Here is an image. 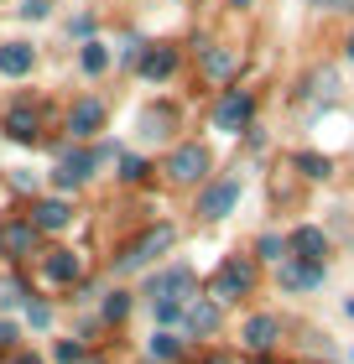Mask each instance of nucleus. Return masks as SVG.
I'll list each match as a JSON object with an SVG mask.
<instances>
[{"label":"nucleus","mask_w":354,"mask_h":364,"mask_svg":"<svg viewBox=\"0 0 354 364\" xmlns=\"http://www.w3.org/2000/svg\"><path fill=\"white\" fill-rule=\"evenodd\" d=\"M26 323L31 328H47V323H53V312H47L42 302H26Z\"/></svg>","instance_id":"cd10ccee"},{"label":"nucleus","mask_w":354,"mask_h":364,"mask_svg":"<svg viewBox=\"0 0 354 364\" xmlns=\"http://www.w3.org/2000/svg\"><path fill=\"white\" fill-rule=\"evenodd\" d=\"M286 250H297V260H318V266H323V255H328V240H323V229L302 224L297 235L286 240Z\"/></svg>","instance_id":"1a4fd4ad"},{"label":"nucleus","mask_w":354,"mask_h":364,"mask_svg":"<svg viewBox=\"0 0 354 364\" xmlns=\"http://www.w3.org/2000/svg\"><path fill=\"white\" fill-rule=\"evenodd\" d=\"M177 354V338L172 333H157V338H151V359H172Z\"/></svg>","instance_id":"b1692460"},{"label":"nucleus","mask_w":354,"mask_h":364,"mask_svg":"<svg viewBox=\"0 0 354 364\" xmlns=\"http://www.w3.org/2000/svg\"><path fill=\"white\" fill-rule=\"evenodd\" d=\"M182 323H188L193 333H214L219 328V302H188L182 307Z\"/></svg>","instance_id":"dca6fc26"},{"label":"nucleus","mask_w":354,"mask_h":364,"mask_svg":"<svg viewBox=\"0 0 354 364\" xmlns=\"http://www.w3.org/2000/svg\"><path fill=\"white\" fill-rule=\"evenodd\" d=\"M78 276H83V260L73 250H53V255H47V281L68 287V281H78Z\"/></svg>","instance_id":"f8f14e48"},{"label":"nucleus","mask_w":354,"mask_h":364,"mask_svg":"<svg viewBox=\"0 0 354 364\" xmlns=\"http://www.w3.org/2000/svg\"><path fill=\"white\" fill-rule=\"evenodd\" d=\"M204 364H229V359H224V354H214V359H204Z\"/></svg>","instance_id":"f704fd0d"},{"label":"nucleus","mask_w":354,"mask_h":364,"mask_svg":"<svg viewBox=\"0 0 354 364\" xmlns=\"http://www.w3.org/2000/svg\"><path fill=\"white\" fill-rule=\"evenodd\" d=\"M99 125H105V105H99V99H78V105L68 109V130H73V141L94 136Z\"/></svg>","instance_id":"6e6552de"},{"label":"nucleus","mask_w":354,"mask_h":364,"mask_svg":"<svg viewBox=\"0 0 354 364\" xmlns=\"http://www.w3.org/2000/svg\"><path fill=\"white\" fill-rule=\"evenodd\" d=\"M120 177H125V182H141V177H146V161H141V156H120Z\"/></svg>","instance_id":"393cba45"},{"label":"nucleus","mask_w":354,"mask_h":364,"mask_svg":"<svg viewBox=\"0 0 354 364\" xmlns=\"http://www.w3.org/2000/svg\"><path fill=\"white\" fill-rule=\"evenodd\" d=\"M68 219H73V213H68V203H63V198H47V203L31 208V224H37V229H63Z\"/></svg>","instance_id":"f3484780"},{"label":"nucleus","mask_w":354,"mask_h":364,"mask_svg":"<svg viewBox=\"0 0 354 364\" xmlns=\"http://www.w3.org/2000/svg\"><path fill=\"white\" fill-rule=\"evenodd\" d=\"M276 333H281V323H276V318H266V312L245 323V343H250L256 354H266V349H271V343H276Z\"/></svg>","instance_id":"ddd939ff"},{"label":"nucleus","mask_w":354,"mask_h":364,"mask_svg":"<svg viewBox=\"0 0 354 364\" xmlns=\"http://www.w3.org/2000/svg\"><path fill=\"white\" fill-rule=\"evenodd\" d=\"M318 281H323V266H318V260H286L281 266V287H292V291H308Z\"/></svg>","instance_id":"9b49d317"},{"label":"nucleus","mask_w":354,"mask_h":364,"mask_svg":"<svg viewBox=\"0 0 354 364\" xmlns=\"http://www.w3.org/2000/svg\"><path fill=\"white\" fill-rule=\"evenodd\" d=\"M261 260H286V240L266 235V240H261Z\"/></svg>","instance_id":"a878e982"},{"label":"nucleus","mask_w":354,"mask_h":364,"mask_svg":"<svg viewBox=\"0 0 354 364\" xmlns=\"http://www.w3.org/2000/svg\"><path fill=\"white\" fill-rule=\"evenodd\" d=\"M0 73H11V78L31 73V47L26 42H6V47H0Z\"/></svg>","instance_id":"a211bd4d"},{"label":"nucleus","mask_w":354,"mask_h":364,"mask_svg":"<svg viewBox=\"0 0 354 364\" xmlns=\"http://www.w3.org/2000/svg\"><path fill=\"white\" fill-rule=\"evenodd\" d=\"M37 109H26V105H16L11 114H6V136L11 141H37Z\"/></svg>","instance_id":"4468645a"},{"label":"nucleus","mask_w":354,"mask_h":364,"mask_svg":"<svg viewBox=\"0 0 354 364\" xmlns=\"http://www.w3.org/2000/svg\"><path fill=\"white\" fill-rule=\"evenodd\" d=\"M349 58H354V37H349Z\"/></svg>","instance_id":"c9c22d12"},{"label":"nucleus","mask_w":354,"mask_h":364,"mask_svg":"<svg viewBox=\"0 0 354 364\" xmlns=\"http://www.w3.org/2000/svg\"><path fill=\"white\" fill-rule=\"evenodd\" d=\"M89 31H94V21H89V16H78V21L68 26V37H83V42H89Z\"/></svg>","instance_id":"c756f323"},{"label":"nucleus","mask_w":354,"mask_h":364,"mask_svg":"<svg viewBox=\"0 0 354 364\" xmlns=\"http://www.w3.org/2000/svg\"><path fill=\"white\" fill-rule=\"evenodd\" d=\"M167 245H172V229H146L141 240H130L125 245V255H120V271H141L151 255H162Z\"/></svg>","instance_id":"39448f33"},{"label":"nucleus","mask_w":354,"mask_h":364,"mask_svg":"<svg viewBox=\"0 0 354 364\" xmlns=\"http://www.w3.org/2000/svg\"><path fill=\"white\" fill-rule=\"evenodd\" d=\"M297 172H302V177H328L333 167H328V156H318V151H302V156H297Z\"/></svg>","instance_id":"412c9836"},{"label":"nucleus","mask_w":354,"mask_h":364,"mask_svg":"<svg viewBox=\"0 0 354 364\" xmlns=\"http://www.w3.org/2000/svg\"><path fill=\"white\" fill-rule=\"evenodd\" d=\"M234 203H240V177H224V182H214V188H204L198 213H204V219H224V213H234Z\"/></svg>","instance_id":"423d86ee"},{"label":"nucleus","mask_w":354,"mask_h":364,"mask_svg":"<svg viewBox=\"0 0 354 364\" xmlns=\"http://www.w3.org/2000/svg\"><path fill=\"white\" fill-rule=\"evenodd\" d=\"M167 172H172V182H198L209 172V151L204 146H177L172 161H167Z\"/></svg>","instance_id":"0eeeda50"},{"label":"nucleus","mask_w":354,"mask_h":364,"mask_svg":"<svg viewBox=\"0 0 354 364\" xmlns=\"http://www.w3.org/2000/svg\"><path fill=\"white\" fill-rule=\"evenodd\" d=\"M21 281H6V287H0V307H16V302H21Z\"/></svg>","instance_id":"c85d7f7f"},{"label":"nucleus","mask_w":354,"mask_h":364,"mask_svg":"<svg viewBox=\"0 0 354 364\" xmlns=\"http://www.w3.org/2000/svg\"><path fill=\"white\" fill-rule=\"evenodd\" d=\"M256 364H271V359H256Z\"/></svg>","instance_id":"58836bf2"},{"label":"nucleus","mask_w":354,"mask_h":364,"mask_svg":"<svg viewBox=\"0 0 354 364\" xmlns=\"http://www.w3.org/2000/svg\"><path fill=\"white\" fill-rule=\"evenodd\" d=\"M172 68H177L172 47H146V53H141V78H167Z\"/></svg>","instance_id":"2eb2a0df"},{"label":"nucleus","mask_w":354,"mask_h":364,"mask_svg":"<svg viewBox=\"0 0 354 364\" xmlns=\"http://www.w3.org/2000/svg\"><path fill=\"white\" fill-rule=\"evenodd\" d=\"M78 63H83V73H105L110 68V47L89 37V42H83V53H78Z\"/></svg>","instance_id":"6ab92c4d"},{"label":"nucleus","mask_w":354,"mask_h":364,"mask_svg":"<svg viewBox=\"0 0 354 364\" xmlns=\"http://www.w3.org/2000/svg\"><path fill=\"white\" fill-rule=\"evenodd\" d=\"M167 125H172V109H151V114H141V130H146V136H167Z\"/></svg>","instance_id":"4be33fe9"},{"label":"nucleus","mask_w":354,"mask_h":364,"mask_svg":"<svg viewBox=\"0 0 354 364\" xmlns=\"http://www.w3.org/2000/svg\"><path fill=\"white\" fill-rule=\"evenodd\" d=\"M349 318H354V302H349Z\"/></svg>","instance_id":"4c0bfd02"},{"label":"nucleus","mask_w":354,"mask_h":364,"mask_svg":"<svg viewBox=\"0 0 354 364\" xmlns=\"http://www.w3.org/2000/svg\"><path fill=\"white\" fill-rule=\"evenodd\" d=\"M250 109H256V99H250L245 89H229L224 99H219V109H214V125L224 130V136H234V130L250 125Z\"/></svg>","instance_id":"7ed1b4c3"},{"label":"nucleus","mask_w":354,"mask_h":364,"mask_svg":"<svg viewBox=\"0 0 354 364\" xmlns=\"http://www.w3.org/2000/svg\"><path fill=\"white\" fill-rule=\"evenodd\" d=\"M47 11H53V0H21V16H26V21H47Z\"/></svg>","instance_id":"bb28decb"},{"label":"nucleus","mask_w":354,"mask_h":364,"mask_svg":"<svg viewBox=\"0 0 354 364\" xmlns=\"http://www.w3.org/2000/svg\"><path fill=\"white\" fill-rule=\"evenodd\" d=\"M146 296H151V307H157V302H177V307H182V302L193 296V271H188V266H172V271L151 276Z\"/></svg>","instance_id":"f257e3e1"},{"label":"nucleus","mask_w":354,"mask_h":364,"mask_svg":"<svg viewBox=\"0 0 354 364\" xmlns=\"http://www.w3.org/2000/svg\"><path fill=\"white\" fill-rule=\"evenodd\" d=\"M250 281H256V266H250V260H240V255L224 260L219 276H214V302H234V296H245Z\"/></svg>","instance_id":"f03ea898"},{"label":"nucleus","mask_w":354,"mask_h":364,"mask_svg":"<svg viewBox=\"0 0 354 364\" xmlns=\"http://www.w3.org/2000/svg\"><path fill=\"white\" fill-rule=\"evenodd\" d=\"M11 364H42L37 354H11Z\"/></svg>","instance_id":"72a5a7b5"},{"label":"nucleus","mask_w":354,"mask_h":364,"mask_svg":"<svg viewBox=\"0 0 354 364\" xmlns=\"http://www.w3.org/2000/svg\"><path fill=\"white\" fill-rule=\"evenodd\" d=\"M125 312H130V296H125V291H110V296H105V318H110V323H120Z\"/></svg>","instance_id":"5701e85b"},{"label":"nucleus","mask_w":354,"mask_h":364,"mask_svg":"<svg viewBox=\"0 0 354 364\" xmlns=\"http://www.w3.org/2000/svg\"><path fill=\"white\" fill-rule=\"evenodd\" d=\"M204 73H209V78H229V73H234V53H219V47H204Z\"/></svg>","instance_id":"aec40b11"},{"label":"nucleus","mask_w":354,"mask_h":364,"mask_svg":"<svg viewBox=\"0 0 354 364\" xmlns=\"http://www.w3.org/2000/svg\"><path fill=\"white\" fill-rule=\"evenodd\" d=\"M313 6H323V11H344V6H354V0H313Z\"/></svg>","instance_id":"473e14b6"},{"label":"nucleus","mask_w":354,"mask_h":364,"mask_svg":"<svg viewBox=\"0 0 354 364\" xmlns=\"http://www.w3.org/2000/svg\"><path fill=\"white\" fill-rule=\"evenodd\" d=\"M94 172V151H63V161H58V188H78L83 177Z\"/></svg>","instance_id":"9d476101"},{"label":"nucleus","mask_w":354,"mask_h":364,"mask_svg":"<svg viewBox=\"0 0 354 364\" xmlns=\"http://www.w3.org/2000/svg\"><path fill=\"white\" fill-rule=\"evenodd\" d=\"M11 182H16V188H21V193H31V188H37V172H16Z\"/></svg>","instance_id":"2f4dec72"},{"label":"nucleus","mask_w":354,"mask_h":364,"mask_svg":"<svg viewBox=\"0 0 354 364\" xmlns=\"http://www.w3.org/2000/svg\"><path fill=\"white\" fill-rule=\"evenodd\" d=\"M37 235H42V229L31 224V219H11V224H0V255L26 260L31 250H37Z\"/></svg>","instance_id":"20e7f679"},{"label":"nucleus","mask_w":354,"mask_h":364,"mask_svg":"<svg viewBox=\"0 0 354 364\" xmlns=\"http://www.w3.org/2000/svg\"><path fill=\"white\" fill-rule=\"evenodd\" d=\"M234 6H250V0H234Z\"/></svg>","instance_id":"e433bc0d"},{"label":"nucleus","mask_w":354,"mask_h":364,"mask_svg":"<svg viewBox=\"0 0 354 364\" xmlns=\"http://www.w3.org/2000/svg\"><path fill=\"white\" fill-rule=\"evenodd\" d=\"M11 343H16V328H11V323H0V354H11Z\"/></svg>","instance_id":"7c9ffc66"}]
</instances>
